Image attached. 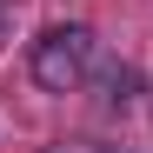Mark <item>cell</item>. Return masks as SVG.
<instances>
[{"label":"cell","mask_w":153,"mask_h":153,"mask_svg":"<svg viewBox=\"0 0 153 153\" xmlns=\"http://www.w3.org/2000/svg\"><path fill=\"white\" fill-rule=\"evenodd\" d=\"M93 60H100V40H93V27H80V20H60V27H47L40 40H33V80L47 87V93H80L87 80H93Z\"/></svg>","instance_id":"obj_1"},{"label":"cell","mask_w":153,"mask_h":153,"mask_svg":"<svg viewBox=\"0 0 153 153\" xmlns=\"http://www.w3.org/2000/svg\"><path fill=\"white\" fill-rule=\"evenodd\" d=\"M53 153H120V146H53Z\"/></svg>","instance_id":"obj_2"},{"label":"cell","mask_w":153,"mask_h":153,"mask_svg":"<svg viewBox=\"0 0 153 153\" xmlns=\"http://www.w3.org/2000/svg\"><path fill=\"white\" fill-rule=\"evenodd\" d=\"M0 27H7V7H0Z\"/></svg>","instance_id":"obj_3"}]
</instances>
